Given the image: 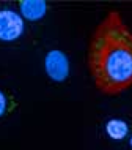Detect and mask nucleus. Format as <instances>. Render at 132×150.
Returning <instances> with one entry per match:
<instances>
[{"label":"nucleus","instance_id":"obj_1","mask_svg":"<svg viewBox=\"0 0 132 150\" xmlns=\"http://www.w3.org/2000/svg\"><path fill=\"white\" fill-rule=\"evenodd\" d=\"M87 63L99 92L118 95L132 87V30L118 11H109L96 25Z\"/></svg>","mask_w":132,"mask_h":150},{"label":"nucleus","instance_id":"obj_2","mask_svg":"<svg viewBox=\"0 0 132 150\" xmlns=\"http://www.w3.org/2000/svg\"><path fill=\"white\" fill-rule=\"evenodd\" d=\"M44 68H46L47 76L57 82L65 81L69 74L68 57L60 49H52L50 52H47L46 59H44Z\"/></svg>","mask_w":132,"mask_h":150},{"label":"nucleus","instance_id":"obj_3","mask_svg":"<svg viewBox=\"0 0 132 150\" xmlns=\"http://www.w3.org/2000/svg\"><path fill=\"white\" fill-rule=\"evenodd\" d=\"M24 33V21L17 13L11 10L0 11V40L14 41Z\"/></svg>","mask_w":132,"mask_h":150},{"label":"nucleus","instance_id":"obj_4","mask_svg":"<svg viewBox=\"0 0 132 150\" xmlns=\"http://www.w3.org/2000/svg\"><path fill=\"white\" fill-rule=\"evenodd\" d=\"M21 13L25 19L29 21H38L41 19L47 11V3L43 0H25L19 3Z\"/></svg>","mask_w":132,"mask_h":150},{"label":"nucleus","instance_id":"obj_5","mask_svg":"<svg viewBox=\"0 0 132 150\" xmlns=\"http://www.w3.org/2000/svg\"><path fill=\"white\" fill-rule=\"evenodd\" d=\"M105 129L109 133V136L113 137V139H123L127 134V125L123 120H117V119L107 122Z\"/></svg>","mask_w":132,"mask_h":150},{"label":"nucleus","instance_id":"obj_6","mask_svg":"<svg viewBox=\"0 0 132 150\" xmlns=\"http://www.w3.org/2000/svg\"><path fill=\"white\" fill-rule=\"evenodd\" d=\"M5 109H6V98L2 92H0V117L5 114Z\"/></svg>","mask_w":132,"mask_h":150},{"label":"nucleus","instance_id":"obj_7","mask_svg":"<svg viewBox=\"0 0 132 150\" xmlns=\"http://www.w3.org/2000/svg\"><path fill=\"white\" fill-rule=\"evenodd\" d=\"M131 145H132V139H131Z\"/></svg>","mask_w":132,"mask_h":150}]
</instances>
